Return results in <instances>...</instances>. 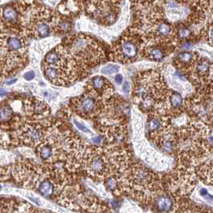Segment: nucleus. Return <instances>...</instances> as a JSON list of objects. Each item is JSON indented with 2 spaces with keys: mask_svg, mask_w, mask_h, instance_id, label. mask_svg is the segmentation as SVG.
<instances>
[{
  "mask_svg": "<svg viewBox=\"0 0 213 213\" xmlns=\"http://www.w3.org/2000/svg\"><path fill=\"white\" fill-rule=\"evenodd\" d=\"M26 43L22 38L0 35V76L8 77L27 64Z\"/></svg>",
  "mask_w": 213,
  "mask_h": 213,
  "instance_id": "obj_1",
  "label": "nucleus"
},
{
  "mask_svg": "<svg viewBox=\"0 0 213 213\" xmlns=\"http://www.w3.org/2000/svg\"><path fill=\"white\" fill-rule=\"evenodd\" d=\"M63 46L77 63L84 62L87 65L93 66L103 58L99 43L87 35H77L70 37Z\"/></svg>",
  "mask_w": 213,
  "mask_h": 213,
  "instance_id": "obj_2",
  "label": "nucleus"
},
{
  "mask_svg": "<svg viewBox=\"0 0 213 213\" xmlns=\"http://www.w3.org/2000/svg\"><path fill=\"white\" fill-rule=\"evenodd\" d=\"M58 18H55V14L51 10L44 7L35 9L31 14L28 27L23 31L27 32L35 38H46L55 31V27Z\"/></svg>",
  "mask_w": 213,
  "mask_h": 213,
  "instance_id": "obj_3",
  "label": "nucleus"
},
{
  "mask_svg": "<svg viewBox=\"0 0 213 213\" xmlns=\"http://www.w3.org/2000/svg\"><path fill=\"white\" fill-rule=\"evenodd\" d=\"M140 39L132 34L125 35L115 45L114 54L119 61L131 62L136 60L140 47Z\"/></svg>",
  "mask_w": 213,
  "mask_h": 213,
  "instance_id": "obj_4",
  "label": "nucleus"
},
{
  "mask_svg": "<svg viewBox=\"0 0 213 213\" xmlns=\"http://www.w3.org/2000/svg\"><path fill=\"white\" fill-rule=\"evenodd\" d=\"M72 104L74 111L86 119L96 117L103 110L101 99L87 93L72 99Z\"/></svg>",
  "mask_w": 213,
  "mask_h": 213,
  "instance_id": "obj_5",
  "label": "nucleus"
},
{
  "mask_svg": "<svg viewBox=\"0 0 213 213\" xmlns=\"http://www.w3.org/2000/svg\"><path fill=\"white\" fill-rule=\"evenodd\" d=\"M87 94L98 99L109 98L113 93V87L103 76H94L87 84Z\"/></svg>",
  "mask_w": 213,
  "mask_h": 213,
  "instance_id": "obj_6",
  "label": "nucleus"
},
{
  "mask_svg": "<svg viewBox=\"0 0 213 213\" xmlns=\"http://www.w3.org/2000/svg\"><path fill=\"white\" fill-rule=\"evenodd\" d=\"M86 160V170L93 176H103L106 171L105 156L99 153V149H91Z\"/></svg>",
  "mask_w": 213,
  "mask_h": 213,
  "instance_id": "obj_7",
  "label": "nucleus"
},
{
  "mask_svg": "<svg viewBox=\"0 0 213 213\" xmlns=\"http://www.w3.org/2000/svg\"><path fill=\"white\" fill-rule=\"evenodd\" d=\"M174 43L157 42L156 44L147 46L141 50V55L147 59L152 61H161L168 55V51L172 47Z\"/></svg>",
  "mask_w": 213,
  "mask_h": 213,
  "instance_id": "obj_8",
  "label": "nucleus"
},
{
  "mask_svg": "<svg viewBox=\"0 0 213 213\" xmlns=\"http://www.w3.org/2000/svg\"><path fill=\"white\" fill-rule=\"evenodd\" d=\"M167 127H169L167 121L163 115L156 111L150 114L147 122V130L151 138H157Z\"/></svg>",
  "mask_w": 213,
  "mask_h": 213,
  "instance_id": "obj_9",
  "label": "nucleus"
},
{
  "mask_svg": "<svg viewBox=\"0 0 213 213\" xmlns=\"http://www.w3.org/2000/svg\"><path fill=\"white\" fill-rule=\"evenodd\" d=\"M192 72V78L200 83L204 80H208V76H211V62L208 59H198L194 64Z\"/></svg>",
  "mask_w": 213,
  "mask_h": 213,
  "instance_id": "obj_10",
  "label": "nucleus"
},
{
  "mask_svg": "<svg viewBox=\"0 0 213 213\" xmlns=\"http://www.w3.org/2000/svg\"><path fill=\"white\" fill-rule=\"evenodd\" d=\"M198 59V54L196 52L184 51L176 55L175 59V64L181 72H188L191 70Z\"/></svg>",
  "mask_w": 213,
  "mask_h": 213,
  "instance_id": "obj_11",
  "label": "nucleus"
},
{
  "mask_svg": "<svg viewBox=\"0 0 213 213\" xmlns=\"http://www.w3.org/2000/svg\"><path fill=\"white\" fill-rule=\"evenodd\" d=\"M152 175L146 167L136 166L132 169L131 179L135 184L140 187H146L151 181Z\"/></svg>",
  "mask_w": 213,
  "mask_h": 213,
  "instance_id": "obj_12",
  "label": "nucleus"
},
{
  "mask_svg": "<svg viewBox=\"0 0 213 213\" xmlns=\"http://www.w3.org/2000/svg\"><path fill=\"white\" fill-rule=\"evenodd\" d=\"M168 101V111L171 113L178 114L183 106V98L180 93L176 92H170L167 96Z\"/></svg>",
  "mask_w": 213,
  "mask_h": 213,
  "instance_id": "obj_13",
  "label": "nucleus"
},
{
  "mask_svg": "<svg viewBox=\"0 0 213 213\" xmlns=\"http://www.w3.org/2000/svg\"><path fill=\"white\" fill-rule=\"evenodd\" d=\"M174 27L177 41L184 42V41L190 40V39L192 37V31L185 24L180 23Z\"/></svg>",
  "mask_w": 213,
  "mask_h": 213,
  "instance_id": "obj_14",
  "label": "nucleus"
},
{
  "mask_svg": "<svg viewBox=\"0 0 213 213\" xmlns=\"http://www.w3.org/2000/svg\"><path fill=\"white\" fill-rule=\"evenodd\" d=\"M36 186L39 192L45 197H51L55 192V186L48 179L40 180Z\"/></svg>",
  "mask_w": 213,
  "mask_h": 213,
  "instance_id": "obj_15",
  "label": "nucleus"
},
{
  "mask_svg": "<svg viewBox=\"0 0 213 213\" xmlns=\"http://www.w3.org/2000/svg\"><path fill=\"white\" fill-rule=\"evenodd\" d=\"M156 205L160 212H168L173 206L172 200L167 196H160L156 200Z\"/></svg>",
  "mask_w": 213,
  "mask_h": 213,
  "instance_id": "obj_16",
  "label": "nucleus"
},
{
  "mask_svg": "<svg viewBox=\"0 0 213 213\" xmlns=\"http://www.w3.org/2000/svg\"><path fill=\"white\" fill-rule=\"evenodd\" d=\"M120 70V67L116 64H108L106 66L103 67L101 70V73L103 75H106V76H109V75H112V74L117 73Z\"/></svg>",
  "mask_w": 213,
  "mask_h": 213,
  "instance_id": "obj_17",
  "label": "nucleus"
},
{
  "mask_svg": "<svg viewBox=\"0 0 213 213\" xmlns=\"http://www.w3.org/2000/svg\"><path fill=\"white\" fill-rule=\"evenodd\" d=\"M106 184V187H107L109 190H111V191H114L116 187H117L118 184L117 180H116V177L114 176L108 177V178L106 179V184Z\"/></svg>",
  "mask_w": 213,
  "mask_h": 213,
  "instance_id": "obj_18",
  "label": "nucleus"
},
{
  "mask_svg": "<svg viewBox=\"0 0 213 213\" xmlns=\"http://www.w3.org/2000/svg\"><path fill=\"white\" fill-rule=\"evenodd\" d=\"M74 123H75V125H76V127H78V129H79V131H83V133H90L91 132L90 129L87 127L84 123H82V122H79L76 120H74Z\"/></svg>",
  "mask_w": 213,
  "mask_h": 213,
  "instance_id": "obj_19",
  "label": "nucleus"
},
{
  "mask_svg": "<svg viewBox=\"0 0 213 213\" xmlns=\"http://www.w3.org/2000/svg\"><path fill=\"white\" fill-rule=\"evenodd\" d=\"M192 42H191V40H187V41H184V42H182V45H181V48L184 51H188L192 47Z\"/></svg>",
  "mask_w": 213,
  "mask_h": 213,
  "instance_id": "obj_20",
  "label": "nucleus"
},
{
  "mask_svg": "<svg viewBox=\"0 0 213 213\" xmlns=\"http://www.w3.org/2000/svg\"><path fill=\"white\" fill-rule=\"evenodd\" d=\"M35 76V73L33 72V71H30V72L24 74V79L27 81H31V80H32V79H34Z\"/></svg>",
  "mask_w": 213,
  "mask_h": 213,
  "instance_id": "obj_21",
  "label": "nucleus"
},
{
  "mask_svg": "<svg viewBox=\"0 0 213 213\" xmlns=\"http://www.w3.org/2000/svg\"><path fill=\"white\" fill-rule=\"evenodd\" d=\"M115 81L116 83H117L118 84H121L123 81V77L121 74H117L116 76H115Z\"/></svg>",
  "mask_w": 213,
  "mask_h": 213,
  "instance_id": "obj_22",
  "label": "nucleus"
},
{
  "mask_svg": "<svg viewBox=\"0 0 213 213\" xmlns=\"http://www.w3.org/2000/svg\"><path fill=\"white\" fill-rule=\"evenodd\" d=\"M123 88V92H124L125 93H129V92H130V90H131V87L127 81H126V82L124 83Z\"/></svg>",
  "mask_w": 213,
  "mask_h": 213,
  "instance_id": "obj_23",
  "label": "nucleus"
},
{
  "mask_svg": "<svg viewBox=\"0 0 213 213\" xmlns=\"http://www.w3.org/2000/svg\"><path fill=\"white\" fill-rule=\"evenodd\" d=\"M92 140H93V142L95 143H96V144H100V143H102V139H101V136H95V137L92 139Z\"/></svg>",
  "mask_w": 213,
  "mask_h": 213,
  "instance_id": "obj_24",
  "label": "nucleus"
},
{
  "mask_svg": "<svg viewBox=\"0 0 213 213\" xmlns=\"http://www.w3.org/2000/svg\"><path fill=\"white\" fill-rule=\"evenodd\" d=\"M200 194L202 196H208V190L206 189V188H201V189L200 190Z\"/></svg>",
  "mask_w": 213,
  "mask_h": 213,
  "instance_id": "obj_25",
  "label": "nucleus"
},
{
  "mask_svg": "<svg viewBox=\"0 0 213 213\" xmlns=\"http://www.w3.org/2000/svg\"><path fill=\"white\" fill-rule=\"evenodd\" d=\"M7 95V92L4 89H0V96H3Z\"/></svg>",
  "mask_w": 213,
  "mask_h": 213,
  "instance_id": "obj_26",
  "label": "nucleus"
},
{
  "mask_svg": "<svg viewBox=\"0 0 213 213\" xmlns=\"http://www.w3.org/2000/svg\"><path fill=\"white\" fill-rule=\"evenodd\" d=\"M16 81V79H11V80H10V81H8L7 83V85H11V84H12V83H14Z\"/></svg>",
  "mask_w": 213,
  "mask_h": 213,
  "instance_id": "obj_27",
  "label": "nucleus"
},
{
  "mask_svg": "<svg viewBox=\"0 0 213 213\" xmlns=\"http://www.w3.org/2000/svg\"><path fill=\"white\" fill-rule=\"evenodd\" d=\"M1 189H2V187H1V186H0V190H1Z\"/></svg>",
  "mask_w": 213,
  "mask_h": 213,
  "instance_id": "obj_28",
  "label": "nucleus"
}]
</instances>
